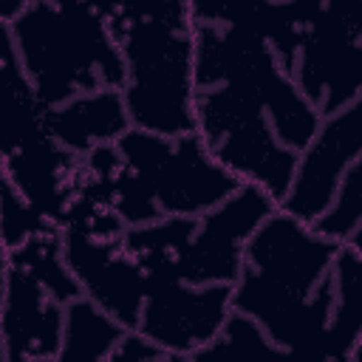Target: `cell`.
Masks as SVG:
<instances>
[{"instance_id": "1", "label": "cell", "mask_w": 362, "mask_h": 362, "mask_svg": "<svg viewBox=\"0 0 362 362\" xmlns=\"http://www.w3.org/2000/svg\"><path fill=\"white\" fill-rule=\"evenodd\" d=\"M337 249V240L274 206L246 240L232 311L260 322L280 354L322 359Z\"/></svg>"}, {"instance_id": "2", "label": "cell", "mask_w": 362, "mask_h": 362, "mask_svg": "<svg viewBox=\"0 0 362 362\" xmlns=\"http://www.w3.org/2000/svg\"><path fill=\"white\" fill-rule=\"evenodd\" d=\"M122 62L130 127L158 136L195 130V51L189 0H139L105 20Z\"/></svg>"}, {"instance_id": "3", "label": "cell", "mask_w": 362, "mask_h": 362, "mask_svg": "<svg viewBox=\"0 0 362 362\" xmlns=\"http://www.w3.org/2000/svg\"><path fill=\"white\" fill-rule=\"evenodd\" d=\"M23 74L45 107L124 85V62L105 17L88 0H31L11 23Z\"/></svg>"}, {"instance_id": "4", "label": "cell", "mask_w": 362, "mask_h": 362, "mask_svg": "<svg viewBox=\"0 0 362 362\" xmlns=\"http://www.w3.org/2000/svg\"><path fill=\"white\" fill-rule=\"evenodd\" d=\"M195 88L240 85L257 96L280 144L300 153L320 127V110L300 93L291 74L263 40L240 28L192 23Z\"/></svg>"}, {"instance_id": "5", "label": "cell", "mask_w": 362, "mask_h": 362, "mask_svg": "<svg viewBox=\"0 0 362 362\" xmlns=\"http://www.w3.org/2000/svg\"><path fill=\"white\" fill-rule=\"evenodd\" d=\"M195 133L238 181L257 184L274 201L286 195L297 153L277 141L255 93L232 82L195 88Z\"/></svg>"}, {"instance_id": "6", "label": "cell", "mask_w": 362, "mask_h": 362, "mask_svg": "<svg viewBox=\"0 0 362 362\" xmlns=\"http://www.w3.org/2000/svg\"><path fill=\"white\" fill-rule=\"evenodd\" d=\"M116 150L144 181L161 215L198 218L240 184L209 156L195 130L181 136H158L130 127L119 136Z\"/></svg>"}, {"instance_id": "7", "label": "cell", "mask_w": 362, "mask_h": 362, "mask_svg": "<svg viewBox=\"0 0 362 362\" xmlns=\"http://www.w3.org/2000/svg\"><path fill=\"white\" fill-rule=\"evenodd\" d=\"M288 74L320 116L362 99V0H325Z\"/></svg>"}, {"instance_id": "8", "label": "cell", "mask_w": 362, "mask_h": 362, "mask_svg": "<svg viewBox=\"0 0 362 362\" xmlns=\"http://www.w3.org/2000/svg\"><path fill=\"white\" fill-rule=\"evenodd\" d=\"M232 311L229 283L147 280L136 331L153 339L173 362L192 359L223 325Z\"/></svg>"}, {"instance_id": "9", "label": "cell", "mask_w": 362, "mask_h": 362, "mask_svg": "<svg viewBox=\"0 0 362 362\" xmlns=\"http://www.w3.org/2000/svg\"><path fill=\"white\" fill-rule=\"evenodd\" d=\"M277 201L257 184L240 181L221 204L198 215L195 232L181 255L178 280L184 283H235L243 266V249Z\"/></svg>"}, {"instance_id": "10", "label": "cell", "mask_w": 362, "mask_h": 362, "mask_svg": "<svg viewBox=\"0 0 362 362\" xmlns=\"http://www.w3.org/2000/svg\"><path fill=\"white\" fill-rule=\"evenodd\" d=\"M356 158H362V99L320 119L317 133L297 153L288 189L277 206L311 223L331 204L345 170Z\"/></svg>"}, {"instance_id": "11", "label": "cell", "mask_w": 362, "mask_h": 362, "mask_svg": "<svg viewBox=\"0 0 362 362\" xmlns=\"http://www.w3.org/2000/svg\"><path fill=\"white\" fill-rule=\"evenodd\" d=\"M62 255L79 294L96 303L119 325L133 328L147 291V274L122 246V238H88L62 229Z\"/></svg>"}, {"instance_id": "12", "label": "cell", "mask_w": 362, "mask_h": 362, "mask_svg": "<svg viewBox=\"0 0 362 362\" xmlns=\"http://www.w3.org/2000/svg\"><path fill=\"white\" fill-rule=\"evenodd\" d=\"M65 303H59L31 272L6 269L0 288V339L8 362H57Z\"/></svg>"}, {"instance_id": "13", "label": "cell", "mask_w": 362, "mask_h": 362, "mask_svg": "<svg viewBox=\"0 0 362 362\" xmlns=\"http://www.w3.org/2000/svg\"><path fill=\"white\" fill-rule=\"evenodd\" d=\"M76 170H79V156L65 150L51 133L0 164V173L51 223H59L74 195Z\"/></svg>"}, {"instance_id": "14", "label": "cell", "mask_w": 362, "mask_h": 362, "mask_svg": "<svg viewBox=\"0 0 362 362\" xmlns=\"http://www.w3.org/2000/svg\"><path fill=\"white\" fill-rule=\"evenodd\" d=\"M48 133L74 156H85L99 144H116L130 130V116L119 88H99L45 107Z\"/></svg>"}, {"instance_id": "15", "label": "cell", "mask_w": 362, "mask_h": 362, "mask_svg": "<svg viewBox=\"0 0 362 362\" xmlns=\"http://www.w3.org/2000/svg\"><path fill=\"white\" fill-rule=\"evenodd\" d=\"M48 136L45 105L17 59L11 25L0 20V164Z\"/></svg>"}, {"instance_id": "16", "label": "cell", "mask_w": 362, "mask_h": 362, "mask_svg": "<svg viewBox=\"0 0 362 362\" xmlns=\"http://www.w3.org/2000/svg\"><path fill=\"white\" fill-rule=\"evenodd\" d=\"M331 277L334 303L322 339V359L356 362L362 345V246L339 243Z\"/></svg>"}, {"instance_id": "17", "label": "cell", "mask_w": 362, "mask_h": 362, "mask_svg": "<svg viewBox=\"0 0 362 362\" xmlns=\"http://www.w3.org/2000/svg\"><path fill=\"white\" fill-rule=\"evenodd\" d=\"M198 218L187 215H161L141 226H127L122 232V246L141 266L147 280H178L181 255L195 232Z\"/></svg>"}, {"instance_id": "18", "label": "cell", "mask_w": 362, "mask_h": 362, "mask_svg": "<svg viewBox=\"0 0 362 362\" xmlns=\"http://www.w3.org/2000/svg\"><path fill=\"white\" fill-rule=\"evenodd\" d=\"M122 334L124 325H119L96 303L79 294L65 303V322H62V342L57 362H107Z\"/></svg>"}, {"instance_id": "19", "label": "cell", "mask_w": 362, "mask_h": 362, "mask_svg": "<svg viewBox=\"0 0 362 362\" xmlns=\"http://www.w3.org/2000/svg\"><path fill=\"white\" fill-rule=\"evenodd\" d=\"M8 263L31 272L59 303H68L79 297V286L65 263L62 255V229L57 223H48L37 235H31L23 246L8 252Z\"/></svg>"}, {"instance_id": "20", "label": "cell", "mask_w": 362, "mask_h": 362, "mask_svg": "<svg viewBox=\"0 0 362 362\" xmlns=\"http://www.w3.org/2000/svg\"><path fill=\"white\" fill-rule=\"evenodd\" d=\"M322 3L325 0H269L266 3L257 37L269 45V51L277 57V62L286 71H291L294 54L305 31L322 11Z\"/></svg>"}, {"instance_id": "21", "label": "cell", "mask_w": 362, "mask_h": 362, "mask_svg": "<svg viewBox=\"0 0 362 362\" xmlns=\"http://www.w3.org/2000/svg\"><path fill=\"white\" fill-rule=\"evenodd\" d=\"M308 226L337 243L362 246V158L345 170L331 204Z\"/></svg>"}, {"instance_id": "22", "label": "cell", "mask_w": 362, "mask_h": 362, "mask_svg": "<svg viewBox=\"0 0 362 362\" xmlns=\"http://www.w3.org/2000/svg\"><path fill=\"white\" fill-rule=\"evenodd\" d=\"M229 354H280L277 345L269 339V334L255 322L252 317L240 311H229L221 331L192 356V359H212V356H229Z\"/></svg>"}, {"instance_id": "23", "label": "cell", "mask_w": 362, "mask_h": 362, "mask_svg": "<svg viewBox=\"0 0 362 362\" xmlns=\"http://www.w3.org/2000/svg\"><path fill=\"white\" fill-rule=\"evenodd\" d=\"M51 221L42 218L25 198L23 192L0 173V240L6 246V252L23 246L31 235H37L40 229H45Z\"/></svg>"}, {"instance_id": "24", "label": "cell", "mask_w": 362, "mask_h": 362, "mask_svg": "<svg viewBox=\"0 0 362 362\" xmlns=\"http://www.w3.org/2000/svg\"><path fill=\"white\" fill-rule=\"evenodd\" d=\"M107 362H173V359L167 351H161L153 339H147L136 328H124V334L113 345Z\"/></svg>"}, {"instance_id": "25", "label": "cell", "mask_w": 362, "mask_h": 362, "mask_svg": "<svg viewBox=\"0 0 362 362\" xmlns=\"http://www.w3.org/2000/svg\"><path fill=\"white\" fill-rule=\"evenodd\" d=\"M105 20L107 17H113V14H119L122 8H127V6H133V3H139V0H88Z\"/></svg>"}, {"instance_id": "26", "label": "cell", "mask_w": 362, "mask_h": 362, "mask_svg": "<svg viewBox=\"0 0 362 362\" xmlns=\"http://www.w3.org/2000/svg\"><path fill=\"white\" fill-rule=\"evenodd\" d=\"M28 3H31V0H0V20H3V23H11Z\"/></svg>"}, {"instance_id": "27", "label": "cell", "mask_w": 362, "mask_h": 362, "mask_svg": "<svg viewBox=\"0 0 362 362\" xmlns=\"http://www.w3.org/2000/svg\"><path fill=\"white\" fill-rule=\"evenodd\" d=\"M6 269H8V252H6V246H3V240H0V288H3Z\"/></svg>"}, {"instance_id": "28", "label": "cell", "mask_w": 362, "mask_h": 362, "mask_svg": "<svg viewBox=\"0 0 362 362\" xmlns=\"http://www.w3.org/2000/svg\"><path fill=\"white\" fill-rule=\"evenodd\" d=\"M0 359H3V339H0Z\"/></svg>"}]
</instances>
